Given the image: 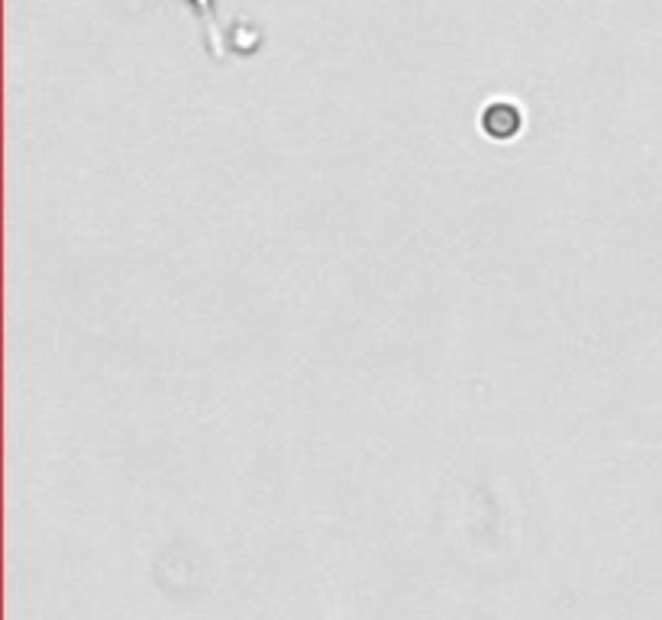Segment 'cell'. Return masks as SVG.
Instances as JSON below:
<instances>
[{
  "mask_svg": "<svg viewBox=\"0 0 662 620\" xmlns=\"http://www.w3.org/2000/svg\"><path fill=\"white\" fill-rule=\"evenodd\" d=\"M482 126H485L488 136L511 139L520 130V110L514 104H507V101H498V104H491L482 114Z\"/></svg>",
  "mask_w": 662,
  "mask_h": 620,
  "instance_id": "cell-1",
  "label": "cell"
}]
</instances>
